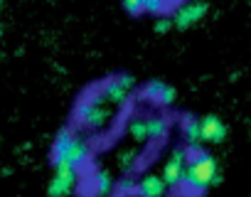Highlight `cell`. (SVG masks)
Returning a JSON list of instances; mask_svg holds the SVG:
<instances>
[{"mask_svg":"<svg viewBox=\"0 0 251 197\" xmlns=\"http://www.w3.org/2000/svg\"><path fill=\"white\" fill-rule=\"evenodd\" d=\"M111 114H113V106L103 104L99 96L84 98V101L76 106V121L84 128H91V131H101L111 121Z\"/></svg>","mask_w":251,"mask_h":197,"instance_id":"cell-3","label":"cell"},{"mask_svg":"<svg viewBox=\"0 0 251 197\" xmlns=\"http://www.w3.org/2000/svg\"><path fill=\"white\" fill-rule=\"evenodd\" d=\"M0 3H3V0H0Z\"/></svg>","mask_w":251,"mask_h":197,"instance_id":"cell-19","label":"cell"},{"mask_svg":"<svg viewBox=\"0 0 251 197\" xmlns=\"http://www.w3.org/2000/svg\"><path fill=\"white\" fill-rule=\"evenodd\" d=\"M219 182V175H217V163L209 153H202L197 158H192L187 163V170H185V180H182V190L187 195H202L209 185Z\"/></svg>","mask_w":251,"mask_h":197,"instance_id":"cell-2","label":"cell"},{"mask_svg":"<svg viewBox=\"0 0 251 197\" xmlns=\"http://www.w3.org/2000/svg\"><path fill=\"white\" fill-rule=\"evenodd\" d=\"M136 192H138V197H165L168 185H165V180L158 177V175H146V177L136 185Z\"/></svg>","mask_w":251,"mask_h":197,"instance_id":"cell-10","label":"cell"},{"mask_svg":"<svg viewBox=\"0 0 251 197\" xmlns=\"http://www.w3.org/2000/svg\"><path fill=\"white\" fill-rule=\"evenodd\" d=\"M148 121V138H163L168 133V121L163 116H151Z\"/></svg>","mask_w":251,"mask_h":197,"instance_id":"cell-14","label":"cell"},{"mask_svg":"<svg viewBox=\"0 0 251 197\" xmlns=\"http://www.w3.org/2000/svg\"><path fill=\"white\" fill-rule=\"evenodd\" d=\"M52 158H54V165H64V168H84L86 160H89V146L84 138H79L74 131L64 128L57 133V141H54V150H52Z\"/></svg>","mask_w":251,"mask_h":197,"instance_id":"cell-1","label":"cell"},{"mask_svg":"<svg viewBox=\"0 0 251 197\" xmlns=\"http://www.w3.org/2000/svg\"><path fill=\"white\" fill-rule=\"evenodd\" d=\"M123 10L131 13V15L143 13V0H123Z\"/></svg>","mask_w":251,"mask_h":197,"instance_id":"cell-17","label":"cell"},{"mask_svg":"<svg viewBox=\"0 0 251 197\" xmlns=\"http://www.w3.org/2000/svg\"><path fill=\"white\" fill-rule=\"evenodd\" d=\"M131 89H133V76L118 74V76H111V79L101 86L99 98H101L103 104H108V106H121V104H126V98H128Z\"/></svg>","mask_w":251,"mask_h":197,"instance_id":"cell-4","label":"cell"},{"mask_svg":"<svg viewBox=\"0 0 251 197\" xmlns=\"http://www.w3.org/2000/svg\"><path fill=\"white\" fill-rule=\"evenodd\" d=\"M128 136L133 138V141H138V143H146V141H151L148 138V121L146 119H131L128 121Z\"/></svg>","mask_w":251,"mask_h":197,"instance_id":"cell-11","label":"cell"},{"mask_svg":"<svg viewBox=\"0 0 251 197\" xmlns=\"http://www.w3.org/2000/svg\"><path fill=\"white\" fill-rule=\"evenodd\" d=\"M143 96L148 98L151 104H158V106H170L175 101V89L163 84V81H151L146 84L143 89Z\"/></svg>","mask_w":251,"mask_h":197,"instance_id":"cell-8","label":"cell"},{"mask_svg":"<svg viewBox=\"0 0 251 197\" xmlns=\"http://www.w3.org/2000/svg\"><path fill=\"white\" fill-rule=\"evenodd\" d=\"M111 190H113V177L106 170H99L94 175V192L96 195H108Z\"/></svg>","mask_w":251,"mask_h":197,"instance_id":"cell-13","label":"cell"},{"mask_svg":"<svg viewBox=\"0 0 251 197\" xmlns=\"http://www.w3.org/2000/svg\"><path fill=\"white\" fill-rule=\"evenodd\" d=\"M136 163H138V153H136V150H123V153H121V158H118V165H121L123 170L133 168Z\"/></svg>","mask_w":251,"mask_h":197,"instance_id":"cell-16","label":"cell"},{"mask_svg":"<svg viewBox=\"0 0 251 197\" xmlns=\"http://www.w3.org/2000/svg\"><path fill=\"white\" fill-rule=\"evenodd\" d=\"M76 187V170L74 168H64V165H57L54 170V177L50 180L47 185V192L50 197H69Z\"/></svg>","mask_w":251,"mask_h":197,"instance_id":"cell-6","label":"cell"},{"mask_svg":"<svg viewBox=\"0 0 251 197\" xmlns=\"http://www.w3.org/2000/svg\"><path fill=\"white\" fill-rule=\"evenodd\" d=\"M170 5V0H143V13L151 15H163Z\"/></svg>","mask_w":251,"mask_h":197,"instance_id":"cell-15","label":"cell"},{"mask_svg":"<svg viewBox=\"0 0 251 197\" xmlns=\"http://www.w3.org/2000/svg\"><path fill=\"white\" fill-rule=\"evenodd\" d=\"M200 128H202V141L207 143H222L226 138V126L217 116H204L200 121Z\"/></svg>","mask_w":251,"mask_h":197,"instance_id":"cell-9","label":"cell"},{"mask_svg":"<svg viewBox=\"0 0 251 197\" xmlns=\"http://www.w3.org/2000/svg\"><path fill=\"white\" fill-rule=\"evenodd\" d=\"M207 15V3L204 0H190V3H182L173 18V25H177L180 30L195 25L197 20H202Z\"/></svg>","mask_w":251,"mask_h":197,"instance_id":"cell-7","label":"cell"},{"mask_svg":"<svg viewBox=\"0 0 251 197\" xmlns=\"http://www.w3.org/2000/svg\"><path fill=\"white\" fill-rule=\"evenodd\" d=\"M185 170H187V155H185L182 148H175L173 155L168 158V163H165L160 177L165 180L168 187H180L182 180H185Z\"/></svg>","mask_w":251,"mask_h":197,"instance_id":"cell-5","label":"cell"},{"mask_svg":"<svg viewBox=\"0 0 251 197\" xmlns=\"http://www.w3.org/2000/svg\"><path fill=\"white\" fill-rule=\"evenodd\" d=\"M185 138H187V143L192 148H197L200 143H204L202 141V128H200V121L197 119H187L185 121Z\"/></svg>","mask_w":251,"mask_h":197,"instance_id":"cell-12","label":"cell"},{"mask_svg":"<svg viewBox=\"0 0 251 197\" xmlns=\"http://www.w3.org/2000/svg\"><path fill=\"white\" fill-rule=\"evenodd\" d=\"M170 27H173V18H160V20L155 23V30H158V32H168Z\"/></svg>","mask_w":251,"mask_h":197,"instance_id":"cell-18","label":"cell"}]
</instances>
